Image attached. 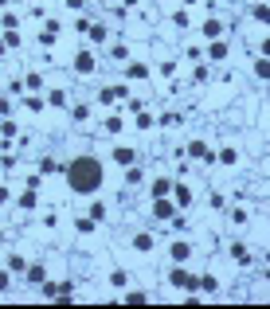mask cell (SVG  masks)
<instances>
[{"instance_id": "6da1fadb", "label": "cell", "mask_w": 270, "mask_h": 309, "mask_svg": "<svg viewBox=\"0 0 270 309\" xmlns=\"http://www.w3.org/2000/svg\"><path fill=\"white\" fill-rule=\"evenodd\" d=\"M67 188L78 192V196H94V192L102 188V160L90 156V153L75 156V160L67 164Z\"/></svg>"}, {"instance_id": "7a4b0ae2", "label": "cell", "mask_w": 270, "mask_h": 309, "mask_svg": "<svg viewBox=\"0 0 270 309\" xmlns=\"http://www.w3.org/2000/svg\"><path fill=\"white\" fill-rule=\"evenodd\" d=\"M168 282H172V286H176V290H184V294H192V290H196V282H200V278H192V274H188V270H184V262H176V266H172V274H168Z\"/></svg>"}, {"instance_id": "3957f363", "label": "cell", "mask_w": 270, "mask_h": 309, "mask_svg": "<svg viewBox=\"0 0 270 309\" xmlns=\"http://www.w3.org/2000/svg\"><path fill=\"white\" fill-rule=\"evenodd\" d=\"M94 67H98V63H94V55H90V51L75 55V71H78V75H94Z\"/></svg>"}, {"instance_id": "277c9868", "label": "cell", "mask_w": 270, "mask_h": 309, "mask_svg": "<svg viewBox=\"0 0 270 309\" xmlns=\"http://www.w3.org/2000/svg\"><path fill=\"white\" fill-rule=\"evenodd\" d=\"M153 215H157V219H172V215H176V207L168 204L164 196H153Z\"/></svg>"}, {"instance_id": "5b68a950", "label": "cell", "mask_w": 270, "mask_h": 309, "mask_svg": "<svg viewBox=\"0 0 270 309\" xmlns=\"http://www.w3.org/2000/svg\"><path fill=\"white\" fill-rule=\"evenodd\" d=\"M172 192H176V204L180 207L192 204V188H188V184H172Z\"/></svg>"}, {"instance_id": "8992f818", "label": "cell", "mask_w": 270, "mask_h": 309, "mask_svg": "<svg viewBox=\"0 0 270 309\" xmlns=\"http://www.w3.org/2000/svg\"><path fill=\"white\" fill-rule=\"evenodd\" d=\"M168 255H172V262H188L192 247H188V243H172V251H168Z\"/></svg>"}, {"instance_id": "52a82bcc", "label": "cell", "mask_w": 270, "mask_h": 309, "mask_svg": "<svg viewBox=\"0 0 270 309\" xmlns=\"http://www.w3.org/2000/svg\"><path fill=\"white\" fill-rule=\"evenodd\" d=\"M47 294L51 298H71V282H47Z\"/></svg>"}, {"instance_id": "ba28073f", "label": "cell", "mask_w": 270, "mask_h": 309, "mask_svg": "<svg viewBox=\"0 0 270 309\" xmlns=\"http://www.w3.org/2000/svg\"><path fill=\"white\" fill-rule=\"evenodd\" d=\"M114 160H117L121 168H129V164L137 160V153H133V149H114Z\"/></svg>"}, {"instance_id": "9c48e42d", "label": "cell", "mask_w": 270, "mask_h": 309, "mask_svg": "<svg viewBox=\"0 0 270 309\" xmlns=\"http://www.w3.org/2000/svg\"><path fill=\"white\" fill-rule=\"evenodd\" d=\"M117 98H129V94H125V86H114V90H102V98H98V102H117Z\"/></svg>"}, {"instance_id": "30bf717a", "label": "cell", "mask_w": 270, "mask_h": 309, "mask_svg": "<svg viewBox=\"0 0 270 309\" xmlns=\"http://www.w3.org/2000/svg\"><path fill=\"white\" fill-rule=\"evenodd\" d=\"M188 156H204V160H216V156L208 153V145H204V141H192V145H188Z\"/></svg>"}, {"instance_id": "8fae6325", "label": "cell", "mask_w": 270, "mask_h": 309, "mask_svg": "<svg viewBox=\"0 0 270 309\" xmlns=\"http://www.w3.org/2000/svg\"><path fill=\"white\" fill-rule=\"evenodd\" d=\"M196 290H204V294H216V290H219V282L212 278V274H204V278L196 282Z\"/></svg>"}, {"instance_id": "7c38bea8", "label": "cell", "mask_w": 270, "mask_h": 309, "mask_svg": "<svg viewBox=\"0 0 270 309\" xmlns=\"http://www.w3.org/2000/svg\"><path fill=\"white\" fill-rule=\"evenodd\" d=\"M255 75H259V78H270V55L255 59Z\"/></svg>"}, {"instance_id": "4fadbf2b", "label": "cell", "mask_w": 270, "mask_h": 309, "mask_svg": "<svg viewBox=\"0 0 270 309\" xmlns=\"http://www.w3.org/2000/svg\"><path fill=\"white\" fill-rule=\"evenodd\" d=\"M204 36H208V39H219V36H223V24L208 20V24H204Z\"/></svg>"}, {"instance_id": "5bb4252c", "label": "cell", "mask_w": 270, "mask_h": 309, "mask_svg": "<svg viewBox=\"0 0 270 309\" xmlns=\"http://www.w3.org/2000/svg\"><path fill=\"white\" fill-rule=\"evenodd\" d=\"M43 282V266H28V286H39Z\"/></svg>"}, {"instance_id": "9a60e30c", "label": "cell", "mask_w": 270, "mask_h": 309, "mask_svg": "<svg viewBox=\"0 0 270 309\" xmlns=\"http://www.w3.org/2000/svg\"><path fill=\"white\" fill-rule=\"evenodd\" d=\"M125 302H129V306H145V302H149V294H141V290H129V294H125Z\"/></svg>"}, {"instance_id": "2e32d148", "label": "cell", "mask_w": 270, "mask_h": 309, "mask_svg": "<svg viewBox=\"0 0 270 309\" xmlns=\"http://www.w3.org/2000/svg\"><path fill=\"white\" fill-rule=\"evenodd\" d=\"M251 16H255V20H263V24H270V8H267V4H255V8H251Z\"/></svg>"}, {"instance_id": "e0dca14e", "label": "cell", "mask_w": 270, "mask_h": 309, "mask_svg": "<svg viewBox=\"0 0 270 309\" xmlns=\"http://www.w3.org/2000/svg\"><path fill=\"white\" fill-rule=\"evenodd\" d=\"M231 258H235V262H251V255H247V247H243V243H235V247H231Z\"/></svg>"}, {"instance_id": "ac0fdd59", "label": "cell", "mask_w": 270, "mask_h": 309, "mask_svg": "<svg viewBox=\"0 0 270 309\" xmlns=\"http://www.w3.org/2000/svg\"><path fill=\"white\" fill-rule=\"evenodd\" d=\"M133 247H137V251H153V235H137Z\"/></svg>"}, {"instance_id": "d6986e66", "label": "cell", "mask_w": 270, "mask_h": 309, "mask_svg": "<svg viewBox=\"0 0 270 309\" xmlns=\"http://www.w3.org/2000/svg\"><path fill=\"white\" fill-rule=\"evenodd\" d=\"M168 192H172V180H157L153 184V196H168Z\"/></svg>"}, {"instance_id": "ffe728a7", "label": "cell", "mask_w": 270, "mask_h": 309, "mask_svg": "<svg viewBox=\"0 0 270 309\" xmlns=\"http://www.w3.org/2000/svg\"><path fill=\"white\" fill-rule=\"evenodd\" d=\"M86 32H90V39H94V43H102V39H106V28H102V24H94V28H86Z\"/></svg>"}, {"instance_id": "44dd1931", "label": "cell", "mask_w": 270, "mask_h": 309, "mask_svg": "<svg viewBox=\"0 0 270 309\" xmlns=\"http://www.w3.org/2000/svg\"><path fill=\"white\" fill-rule=\"evenodd\" d=\"M47 102H51V106H67V94H63V90H51V94H47Z\"/></svg>"}, {"instance_id": "7402d4cb", "label": "cell", "mask_w": 270, "mask_h": 309, "mask_svg": "<svg viewBox=\"0 0 270 309\" xmlns=\"http://www.w3.org/2000/svg\"><path fill=\"white\" fill-rule=\"evenodd\" d=\"M125 75H129V78H145V75H149V71H145V67H141V63H133V67H129V71H125Z\"/></svg>"}, {"instance_id": "603a6c76", "label": "cell", "mask_w": 270, "mask_h": 309, "mask_svg": "<svg viewBox=\"0 0 270 309\" xmlns=\"http://www.w3.org/2000/svg\"><path fill=\"white\" fill-rule=\"evenodd\" d=\"M110 282H114V286H121V290H125V286H129V278H125V274H121V270H114V274H110Z\"/></svg>"}, {"instance_id": "cb8c5ba5", "label": "cell", "mask_w": 270, "mask_h": 309, "mask_svg": "<svg viewBox=\"0 0 270 309\" xmlns=\"http://www.w3.org/2000/svg\"><path fill=\"white\" fill-rule=\"evenodd\" d=\"M227 55V47H223V39H212V59H223Z\"/></svg>"}, {"instance_id": "d4e9b609", "label": "cell", "mask_w": 270, "mask_h": 309, "mask_svg": "<svg viewBox=\"0 0 270 309\" xmlns=\"http://www.w3.org/2000/svg\"><path fill=\"white\" fill-rule=\"evenodd\" d=\"M216 160H219V164H235V149H223Z\"/></svg>"}, {"instance_id": "484cf974", "label": "cell", "mask_w": 270, "mask_h": 309, "mask_svg": "<svg viewBox=\"0 0 270 309\" xmlns=\"http://www.w3.org/2000/svg\"><path fill=\"white\" fill-rule=\"evenodd\" d=\"M20 207H36V192H24V196H20Z\"/></svg>"}, {"instance_id": "4316f807", "label": "cell", "mask_w": 270, "mask_h": 309, "mask_svg": "<svg viewBox=\"0 0 270 309\" xmlns=\"http://www.w3.org/2000/svg\"><path fill=\"white\" fill-rule=\"evenodd\" d=\"M4 290H8V274L0 270V294H4Z\"/></svg>"}, {"instance_id": "83f0119b", "label": "cell", "mask_w": 270, "mask_h": 309, "mask_svg": "<svg viewBox=\"0 0 270 309\" xmlns=\"http://www.w3.org/2000/svg\"><path fill=\"white\" fill-rule=\"evenodd\" d=\"M263 51H267V55H270V39H267V43H263Z\"/></svg>"}, {"instance_id": "f1b7e54d", "label": "cell", "mask_w": 270, "mask_h": 309, "mask_svg": "<svg viewBox=\"0 0 270 309\" xmlns=\"http://www.w3.org/2000/svg\"><path fill=\"white\" fill-rule=\"evenodd\" d=\"M0 55H4V39H0Z\"/></svg>"}, {"instance_id": "f546056e", "label": "cell", "mask_w": 270, "mask_h": 309, "mask_svg": "<svg viewBox=\"0 0 270 309\" xmlns=\"http://www.w3.org/2000/svg\"><path fill=\"white\" fill-rule=\"evenodd\" d=\"M4 4H8V0H0V8H4Z\"/></svg>"}, {"instance_id": "4dcf8cb0", "label": "cell", "mask_w": 270, "mask_h": 309, "mask_svg": "<svg viewBox=\"0 0 270 309\" xmlns=\"http://www.w3.org/2000/svg\"><path fill=\"white\" fill-rule=\"evenodd\" d=\"M0 243H4V235H0Z\"/></svg>"}]
</instances>
